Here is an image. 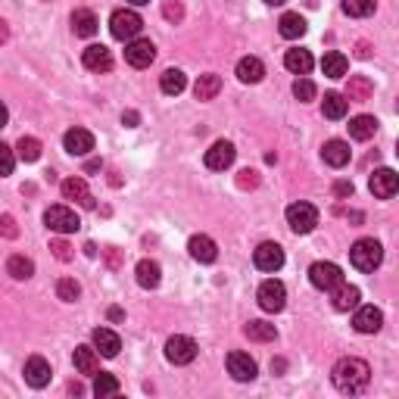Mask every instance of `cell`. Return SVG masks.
<instances>
[{
	"instance_id": "obj_12",
	"label": "cell",
	"mask_w": 399,
	"mask_h": 399,
	"mask_svg": "<svg viewBox=\"0 0 399 399\" xmlns=\"http://www.w3.org/2000/svg\"><path fill=\"white\" fill-rule=\"evenodd\" d=\"M234 156H237L234 144H231V141H215L213 147L206 150V169H213V172H224L231 163H234Z\"/></svg>"
},
{
	"instance_id": "obj_15",
	"label": "cell",
	"mask_w": 399,
	"mask_h": 399,
	"mask_svg": "<svg viewBox=\"0 0 399 399\" xmlns=\"http://www.w3.org/2000/svg\"><path fill=\"white\" fill-rule=\"evenodd\" d=\"M228 372L234 381H253V377H256V359H253L250 353H231Z\"/></svg>"
},
{
	"instance_id": "obj_46",
	"label": "cell",
	"mask_w": 399,
	"mask_h": 399,
	"mask_svg": "<svg viewBox=\"0 0 399 399\" xmlns=\"http://www.w3.org/2000/svg\"><path fill=\"white\" fill-rule=\"evenodd\" d=\"M256 184H259V172L256 169H243L241 175H237V187H243V191L246 187H256Z\"/></svg>"
},
{
	"instance_id": "obj_5",
	"label": "cell",
	"mask_w": 399,
	"mask_h": 399,
	"mask_svg": "<svg viewBox=\"0 0 399 399\" xmlns=\"http://www.w3.org/2000/svg\"><path fill=\"white\" fill-rule=\"evenodd\" d=\"M165 359H169L172 365H191V362L197 359V343H194L191 337H184V334H175V337H169V343H165Z\"/></svg>"
},
{
	"instance_id": "obj_53",
	"label": "cell",
	"mask_w": 399,
	"mask_h": 399,
	"mask_svg": "<svg viewBox=\"0 0 399 399\" xmlns=\"http://www.w3.org/2000/svg\"><path fill=\"white\" fill-rule=\"evenodd\" d=\"M128 4H134V6H144V4H150V0H128Z\"/></svg>"
},
{
	"instance_id": "obj_37",
	"label": "cell",
	"mask_w": 399,
	"mask_h": 399,
	"mask_svg": "<svg viewBox=\"0 0 399 399\" xmlns=\"http://www.w3.org/2000/svg\"><path fill=\"white\" fill-rule=\"evenodd\" d=\"M6 272H10L16 281H28L34 274V262H32V259H25V256H10Z\"/></svg>"
},
{
	"instance_id": "obj_4",
	"label": "cell",
	"mask_w": 399,
	"mask_h": 399,
	"mask_svg": "<svg viewBox=\"0 0 399 399\" xmlns=\"http://www.w3.org/2000/svg\"><path fill=\"white\" fill-rule=\"evenodd\" d=\"M287 224L293 234H309L318 224V209L312 203H290L287 206Z\"/></svg>"
},
{
	"instance_id": "obj_35",
	"label": "cell",
	"mask_w": 399,
	"mask_h": 399,
	"mask_svg": "<svg viewBox=\"0 0 399 399\" xmlns=\"http://www.w3.org/2000/svg\"><path fill=\"white\" fill-rule=\"evenodd\" d=\"M243 334L250 340H256V343H272L274 337H278V331H274V324H268V322H250L243 328Z\"/></svg>"
},
{
	"instance_id": "obj_34",
	"label": "cell",
	"mask_w": 399,
	"mask_h": 399,
	"mask_svg": "<svg viewBox=\"0 0 399 399\" xmlns=\"http://www.w3.org/2000/svg\"><path fill=\"white\" fill-rule=\"evenodd\" d=\"M219 91H222V78L215 75V72H209V75H200L197 84H194V94H197V100H213Z\"/></svg>"
},
{
	"instance_id": "obj_1",
	"label": "cell",
	"mask_w": 399,
	"mask_h": 399,
	"mask_svg": "<svg viewBox=\"0 0 399 399\" xmlns=\"http://www.w3.org/2000/svg\"><path fill=\"white\" fill-rule=\"evenodd\" d=\"M331 377H334V387H337L340 393H362V390L368 387V381H372V368H368V362L350 355V359H340L337 365H334Z\"/></svg>"
},
{
	"instance_id": "obj_31",
	"label": "cell",
	"mask_w": 399,
	"mask_h": 399,
	"mask_svg": "<svg viewBox=\"0 0 399 399\" xmlns=\"http://www.w3.org/2000/svg\"><path fill=\"white\" fill-rule=\"evenodd\" d=\"M322 72L328 78H343L346 72H350V60H346L343 53H337V50H331V53H324V60H322Z\"/></svg>"
},
{
	"instance_id": "obj_2",
	"label": "cell",
	"mask_w": 399,
	"mask_h": 399,
	"mask_svg": "<svg viewBox=\"0 0 399 399\" xmlns=\"http://www.w3.org/2000/svg\"><path fill=\"white\" fill-rule=\"evenodd\" d=\"M350 262H353V268H359V272H374V268L384 262V246L377 243L374 237H362V241L353 243Z\"/></svg>"
},
{
	"instance_id": "obj_41",
	"label": "cell",
	"mask_w": 399,
	"mask_h": 399,
	"mask_svg": "<svg viewBox=\"0 0 399 399\" xmlns=\"http://www.w3.org/2000/svg\"><path fill=\"white\" fill-rule=\"evenodd\" d=\"M13 169H16V153L6 144H0V178L13 175Z\"/></svg>"
},
{
	"instance_id": "obj_22",
	"label": "cell",
	"mask_w": 399,
	"mask_h": 399,
	"mask_svg": "<svg viewBox=\"0 0 399 399\" xmlns=\"http://www.w3.org/2000/svg\"><path fill=\"white\" fill-rule=\"evenodd\" d=\"M322 159L331 165V169H343L350 163V144L346 141H328L322 150Z\"/></svg>"
},
{
	"instance_id": "obj_23",
	"label": "cell",
	"mask_w": 399,
	"mask_h": 399,
	"mask_svg": "<svg viewBox=\"0 0 399 399\" xmlns=\"http://www.w3.org/2000/svg\"><path fill=\"white\" fill-rule=\"evenodd\" d=\"M237 78H241L243 84H256L265 78V66L259 56H243L241 63H237Z\"/></svg>"
},
{
	"instance_id": "obj_28",
	"label": "cell",
	"mask_w": 399,
	"mask_h": 399,
	"mask_svg": "<svg viewBox=\"0 0 399 399\" xmlns=\"http://www.w3.org/2000/svg\"><path fill=\"white\" fill-rule=\"evenodd\" d=\"M346 110H350V100L343 97V94H324V100H322V113H324V119H343Z\"/></svg>"
},
{
	"instance_id": "obj_9",
	"label": "cell",
	"mask_w": 399,
	"mask_h": 399,
	"mask_svg": "<svg viewBox=\"0 0 399 399\" xmlns=\"http://www.w3.org/2000/svg\"><path fill=\"white\" fill-rule=\"evenodd\" d=\"M259 306H262L265 312H281L287 303V287L281 284V281H262V287H259Z\"/></svg>"
},
{
	"instance_id": "obj_30",
	"label": "cell",
	"mask_w": 399,
	"mask_h": 399,
	"mask_svg": "<svg viewBox=\"0 0 399 399\" xmlns=\"http://www.w3.org/2000/svg\"><path fill=\"white\" fill-rule=\"evenodd\" d=\"M159 88H163V94H169V97H178V94L187 88L184 72L181 69H165L163 75H159Z\"/></svg>"
},
{
	"instance_id": "obj_43",
	"label": "cell",
	"mask_w": 399,
	"mask_h": 399,
	"mask_svg": "<svg viewBox=\"0 0 399 399\" xmlns=\"http://www.w3.org/2000/svg\"><path fill=\"white\" fill-rule=\"evenodd\" d=\"M163 16L169 19V23H181V19H184V6H181L178 0H165V4H163Z\"/></svg>"
},
{
	"instance_id": "obj_11",
	"label": "cell",
	"mask_w": 399,
	"mask_h": 399,
	"mask_svg": "<svg viewBox=\"0 0 399 399\" xmlns=\"http://www.w3.org/2000/svg\"><path fill=\"white\" fill-rule=\"evenodd\" d=\"M368 187H372V194L377 200H390V197H396V191H399V175L393 169H377L372 181H368Z\"/></svg>"
},
{
	"instance_id": "obj_29",
	"label": "cell",
	"mask_w": 399,
	"mask_h": 399,
	"mask_svg": "<svg viewBox=\"0 0 399 399\" xmlns=\"http://www.w3.org/2000/svg\"><path fill=\"white\" fill-rule=\"evenodd\" d=\"M374 132H377L374 115H355V119H350V137L353 141H372Z\"/></svg>"
},
{
	"instance_id": "obj_6",
	"label": "cell",
	"mask_w": 399,
	"mask_h": 399,
	"mask_svg": "<svg viewBox=\"0 0 399 399\" xmlns=\"http://www.w3.org/2000/svg\"><path fill=\"white\" fill-rule=\"evenodd\" d=\"M44 224L50 231H56V234H72V231L82 228V222H78V215L72 213L69 206H50L44 213Z\"/></svg>"
},
{
	"instance_id": "obj_49",
	"label": "cell",
	"mask_w": 399,
	"mask_h": 399,
	"mask_svg": "<svg viewBox=\"0 0 399 399\" xmlns=\"http://www.w3.org/2000/svg\"><path fill=\"white\" fill-rule=\"evenodd\" d=\"M6 38H10V25L0 19V44H6Z\"/></svg>"
},
{
	"instance_id": "obj_33",
	"label": "cell",
	"mask_w": 399,
	"mask_h": 399,
	"mask_svg": "<svg viewBox=\"0 0 399 399\" xmlns=\"http://www.w3.org/2000/svg\"><path fill=\"white\" fill-rule=\"evenodd\" d=\"M284 66L293 72V75H309L312 53H309V50H287V53H284Z\"/></svg>"
},
{
	"instance_id": "obj_26",
	"label": "cell",
	"mask_w": 399,
	"mask_h": 399,
	"mask_svg": "<svg viewBox=\"0 0 399 399\" xmlns=\"http://www.w3.org/2000/svg\"><path fill=\"white\" fill-rule=\"evenodd\" d=\"M372 94H374V84L365 75H353L350 84H346V100L350 103H365V100H372Z\"/></svg>"
},
{
	"instance_id": "obj_52",
	"label": "cell",
	"mask_w": 399,
	"mask_h": 399,
	"mask_svg": "<svg viewBox=\"0 0 399 399\" xmlns=\"http://www.w3.org/2000/svg\"><path fill=\"white\" fill-rule=\"evenodd\" d=\"M265 4H268V6H281V4H284V0H265Z\"/></svg>"
},
{
	"instance_id": "obj_48",
	"label": "cell",
	"mask_w": 399,
	"mask_h": 399,
	"mask_svg": "<svg viewBox=\"0 0 399 399\" xmlns=\"http://www.w3.org/2000/svg\"><path fill=\"white\" fill-rule=\"evenodd\" d=\"M122 122H125V125H128V128H134V125H137V122H141V115H137V113L132 110V113H125V115H122Z\"/></svg>"
},
{
	"instance_id": "obj_8",
	"label": "cell",
	"mask_w": 399,
	"mask_h": 399,
	"mask_svg": "<svg viewBox=\"0 0 399 399\" xmlns=\"http://www.w3.org/2000/svg\"><path fill=\"white\" fill-rule=\"evenodd\" d=\"M125 60H128V66H134V69H147L150 63L156 60V47H153V41H147V38H134V41H128V47H125Z\"/></svg>"
},
{
	"instance_id": "obj_50",
	"label": "cell",
	"mask_w": 399,
	"mask_h": 399,
	"mask_svg": "<svg viewBox=\"0 0 399 399\" xmlns=\"http://www.w3.org/2000/svg\"><path fill=\"white\" fill-rule=\"evenodd\" d=\"M106 259H110V265L115 268L119 265V250H106Z\"/></svg>"
},
{
	"instance_id": "obj_51",
	"label": "cell",
	"mask_w": 399,
	"mask_h": 399,
	"mask_svg": "<svg viewBox=\"0 0 399 399\" xmlns=\"http://www.w3.org/2000/svg\"><path fill=\"white\" fill-rule=\"evenodd\" d=\"M6 119H10V113H6V106H4V103H0V128H4V125H6Z\"/></svg>"
},
{
	"instance_id": "obj_17",
	"label": "cell",
	"mask_w": 399,
	"mask_h": 399,
	"mask_svg": "<svg viewBox=\"0 0 399 399\" xmlns=\"http://www.w3.org/2000/svg\"><path fill=\"white\" fill-rule=\"evenodd\" d=\"M50 362L47 359H41V355H32V359L25 362V381L32 384L34 390H41V387H47L50 384Z\"/></svg>"
},
{
	"instance_id": "obj_19",
	"label": "cell",
	"mask_w": 399,
	"mask_h": 399,
	"mask_svg": "<svg viewBox=\"0 0 399 399\" xmlns=\"http://www.w3.org/2000/svg\"><path fill=\"white\" fill-rule=\"evenodd\" d=\"M187 250H191V256L197 259V262H203V265L215 262V256H219L215 241H213V237H206V234H194L191 243H187Z\"/></svg>"
},
{
	"instance_id": "obj_32",
	"label": "cell",
	"mask_w": 399,
	"mask_h": 399,
	"mask_svg": "<svg viewBox=\"0 0 399 399\" xmlns=\"http://www.w3.org/2000/svg\"><path fill=\"white\" fill-rule=\"evenodd\" d=\"M72 362H75V368L82 374H97V368H100L97 350H91V346H78L75 355H72Z\"/></svg>"
},
{
	"instance_id": "obj_42",
	"label": "cell",
	"mask_w": 399,
	"mask_h": 399,
	"mask_svg": "<svg viewBox=\"0 0 399 399\" xmlns=\"http://www.w3.org/2000/svg\"><path fill=\"white\" fill-rule=\"evenodd\" d=\"M293 97H296V100H303V103L315 100V84H312L309 78H296V84H293Z\"/></svg>"
},
{
	"instance_id": "obj_14",
	"label": "cell",
	"mask_w": 399,
	"mask_h": 399,
	"mask_svg": "<svg viewBox=\"0 0 399 399\" xmlns=\"http://www.w3.org/2000/svg\"><path fill=\"white\" fill-rule=\"evenodd\" d=\"M63 147H66L72 156H88L94 150V134L88 128H69L66 137H63Z\"/></svg>"
},
{
	"instance_id": "obj_40",
	"label": "cell",
	"mask_w": 399,
	"mask_h": 399,
	"mask_svg": "<svg viewBox=\"0 0 399 399\" xmlns=\"http://www.w3.org/2000/svg\"><path fill=\"white\" fill-rule=\"evenodd\" d=\"M78 293H82L78 281H72V278H60V281H56V296H60L63 303H75Z\"/></svg>"
},
{
	"instance_id": "obj_44",
	"label": "cell",
	"mask_w": 399,
	"mask_h": 399,
	"mask_svg": "<svg viewBox=\"0 0 399 399\" xmlns=\"http://www.w3.org/2000/svg\"><path fill=\"white\" fill-rule=\"evenodd\" d=\"M50 250H53V256L60 259V262H69V259H72V246L66 241H60V237H56V241H50Z\"/></svg>"
},
{
	"instance_id": "obj_25",
	"label": "cell",
	"mask_w": 399,
	"mask_h": 399,
	"mask_svg": "<svg viewBox=\"0 0 399 399\" xmlns=\"http://www.w3.org/2000/svg\"><path fill=\"white\" fill-rule=\"evenodd\" d=\"M278 32H281V38H287V41L303 38V34H306V19H303L300 13H284L278 23Z\"/></svg>"
},
{
	"instance_id": "obj_21",
	"label": "cell",
	"mask_w": 399,
	"mask_h": 399,
	"mask_svg": "<svg viewBox=\"0 0 399 399\" xmlns=\"http://www.w3.org/2000/svg\"><path fill=\"white\" fill-rule=\"evenodd\" d=\"M94 346H97L100 355L113 359V355H119V350H122V340H119V334L110 328H97L94 331Z\"/></svg>"
},
{
	"instance_id": "obj_20",
	"label": "cell",
	"mask_w": 399,
	"mask_h": 399,
	"mask_svg": "<svg viewBox=\"0 0 399 399\" xmlns=\"http://www.w3.org/2000/svg\"><path fill=\"white\" fill-rule=\"evenodd\" d=\"M134 274H137V284L144 290H153V287H159V281H163V268H159V262H153V259H141Z\"/></svg>"
},
{
	"instance_id": "obj_7",
	"label": "cell",
	"mask_w": 399,
	"mask_h": 399,
	"mask_svg": "<svg viewBox=\"0 0 399 399\" xmlns=\"http://www.w3.org/2000/svg\"><path fill=\"white\" fill-rule=\"evenodd\" d=\"M309 281H312V287H318V290H334L337 284H343V272L334 262H315L309 268Z\"/></svg>"
},
{
	"instance_id": "obj_18",
	"label": "cell",
	"mask_w": 399,
	"mask_h": 399,
	"mask_svg": "<svg viewBox=\"0 0 399 399\" xmlns=\"http://www.w3.org/2000/svg\"><path fill=\"white\" fill-rule=\"evenodd\" d=\"M60 191H63V197H66V200H75L78 206L94 209V197H91L88 184H84V178H66L60 184Z\"/></svg>"
},
{
	"instance_id": "obj_38",
	"label": "cell",
	"mask_w": 399,
	"mask_h": 399,
	"mask_svg": "<svg viewBox=\"0 0 399 399\" xmlns=\"http://www.w3.org/2000/svg\"><path fill=\"white\" fill-rule=\"evenodd\" d=\"M115 393H119V381H115L113 374L100 372L97 377H94V396L103 399V396H115Z\"/></svg>"
},
{
	"instance_id": "obj_39",
	"label": "cell",
	"mask_w": 399,
	"mask_h": 399,
	"mask_svg": "<svg viewBox=\"0 0 399 399\" xmlns=\"http://www.w3.org/2000/svg\"><path fill=\"white\" fill-rule=\"evenodd\" d=\"M343 13L355 19H365L374 13V0H343Z\"/></svg>"
},
{
	"instance_id": "obj_27",
	"label": "cell",
	"mask_w": 399,
	"mask_h": 399,
	"mask_svg": "<svg viewBox=\"0 0 399 399\" xmlns=\"http://www.w3.org/2000/svg\"><path fill=\"white\" fill-rule=\"evenodd\" d=\"M97 16H94L91 10H75L72 13V32L78 34V38H91V34H97Z\"/></svg>"
},
{
	"instance_id": "obj_45",
	"label": "cell",
	"mask_w": 399,
	"mask_h": 399,
	"mask_svg": "<svg viewBox=\"0 0 399 399\" xmlns=\"http://www.w3.org/2000/svg\"><path fill=\"white\" fill-rule=\"evenodd\" d=\"M0 234L4 237H19V228H16V219H13V215H0Z\"/></svg>"
},
{
	"instance_id": "obj_10",
	"label": "cell",
	"mask_w": 399,
	"mask_h": 399,
	"mask_svg": "<svg viewBox=\"0 0 399 399\" xmlns=\"http://www.w3.org/2000/svg\"><path fill=\"white\" fill-rule=\"evenodd\" d=\"M253 262H256L259 272H278L281 265H284V250H281L278 243L265 241L256 246V253H253Z\"/></svg>"
},
{
	"instance_id": "obj_16",
	"label": "cell",
	"mask_w": 399,
	"mask_h": 399,
	"mask_svg": "<svg viewBox=\"0 0 399 399\" xmlns=\"http://www.w3.org/2000/svg\"><path fill=\"white\" fill-rule=\"evenodd\" d=\"M82 63H84V69H91V72H110L113 69V53L103 44H91V47H84Z\"/></svg>"
},
{
	"instance_id": "obj_36",
	"label": "cell",
	"mask_w": 399,
	"mask_h": 399,
	"mask_svg": "<svg viewBox=\"0 0 399 399\" xmlns=\"http://www.w3.org/2000/svg\"><path fill=\"white\" fill-rule=\"evenodd\" d=\"M16 156L23 159V163H38V159H41V141H38V137H19Z\"/></svg>"
},
{
	"instance_id": "obj_3",
	"label": "cell",
	"mask_w": 399,
	"mask_h": 399,
	"mask_svg": "<svg viewBox=\"0 0 399 399\" xmlns=\"http://www.w3.org/2000/svg\"><path fill=\"white\" fill-rule=\"evenodd\" d=\"M144 28V19L134 10H115L110 19V32L115 41H134Z\"/></svg>"
},
{
	"instance_id": "obj_47",
	"label": "cell",
	"mask_w": 399,
	"mask_h": 399,
	"mask_svg": "<svg viewBox=\"0 0 399 399\" xmlns=\"http://www.w3.org/2000/svg\"><path fill=\"white\" fill-rule=\"evenodd\" d=\"M334 194H337V197H353V181H337V184H334Z\"/></svg>"
},
{
	"instance_id": "obj_24",
	"label": "cell",
	"mask_w": 399,
	"mask_h": 399,
	"mask_svg": "<svg viewBox=\"0 0 399 399\" xmlns=\"http://www.w3.org/2000/svg\"><path fill=\"white\" fill-rule=\"evenodd\" d=\"M359 300H362L359 287H353V284H337V287H334V309H337V312L355 309V306H359Z\"/></svg>"
},
{
	"instance_id": "obj_13",
	"label": "cell",
	"mask_w": 399,
	"mask_h": 399,
	"mask_svg": "<svg viewBox=\"0 0 399 399\" xmlns=\"http://www.w3.org/2000/svg\"><path fill=\"white\" fill-rule=\"evenodd\" d=\"M353 328L359 334H377L384 328V312L374 306H355V318H353Z\"/></svg>"
}]
</instances>
